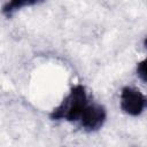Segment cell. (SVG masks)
Here are the masks:
<instances>
[{
	"instance_id": "cell-4",
	"label": "cell",
	"mask_w": 147,
	"mask_h": 147,
	"mask_svg": "<svg viewBox=\"0 0 147 147\" xmlns=\"http://www.w3.org/2000/svg\"><path fill=\"white\" fill-rule=\"evenodd\" d=\"M33 3H36V1H26V0H25V1H24V0L11 1V2H8L7 5L3 6L2 11H3V14H6V15H10L13 11L20 9L21 7H23V6H29V5H33Z\"/></svg>"
},
{
	"instance_id": "cell-5",
	"label": "cell",
	"mask_w": 147,
	"mask_h": 147,
	"mask_svg": "<svg viewBox=\"0 0 147 147\" xmlns=\"http://www.w3.org/2000/svg\"><path fill=\"white\" fill-rule=\"evenodd\" d=\"M137 74H138V76L144 82H147V57L138 63V65H137Z\"/></svg>"
},
{
	"instance_id": "cell-1",
	"label": "cell",
	"mask_w": 147,
	"mask_h": 147,
	"mask_svg": "<svg viewBox=\"0 0 147 147\" xmlns=\"http://www.w3.org/2000/svg\"><path fill=\"white\" fill-rule=\"evenodd\" d=\"M88 105L85 87L83 85H76L71 88L70 93L64 100L53 109L49 117L54 121L65 119L68 122H79L84 110Z\"/></svg>"
},
{
	"instance_id": "cell-2",
	"label": "cell",
	"mask_w": 147,
	"mask_h": 147,
	"mask_svg": "<svg viewBox=\"0 0 147 147\" xmlns=\"http://www.w3.org/2000/svg\"><path fill=\"white\" fill-rule=\"evenodd\" d=\"M147 106V98H145L140 91L132 87H124L121 93V107L124 113L131 116H138L142 113Z\"/></svg>"
},
{
	"instance_id": "cell-3",
	"label": "cell",
	"mask_w": 147,
	"mask_h": 147,
	"mask_svg": "<svg viewBox=\"0 0 147 147\" xmlns=\"http://www.w3.org/2000/svg\"><path fill=\"white\" fill-rule=\"evenodd\" d=\"M105 121H106L105 108L98 103H88L79 119V123L83 129L91 132L101 129Z\"/></svg>"
},
{
	"instance_id": "cell-6",
	"label": "cell",
	"mask_w": 147,
	"mask_h": 147,
	"mask_svg": "<svg viewBox=\"0 0 147 147\" xmlns=\"http://www.w3.org/2000/svg\"><path fill=\"white\" fill-rule=\"evenodd\" d=\"M145 46H146V48H147V38L145 39Z\"/></svg>"
}]
</instances>
